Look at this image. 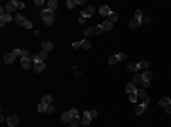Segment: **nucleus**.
Segmentation results:
<instances>
[{"mask_svg":"<svg viewBox=\"0 0 171 127\" xmlns=\"http://www.w3.org/2000/svg\"><path fill=\"white\" fill-rule=\"evenodd\" d=\"M150 80H152V72H150V70H145V72L135 74V76H133V84H135L137 87H139V85H142L145 89L150 85Z\"/></svg>","mask_w":171,"mask_h":127,"instance_id":"1","label":"nucleus"},{"mask_svg":"<svg viewBox=\"0 0 171 127\" xmlns=\"http://www.w3.org/2000/svg\"><path fill=\"white\" fill-rule=\"evenodd\" d=\"M32 65H34V63H32V55L28 53L27 49H21V66L25 70H28V68H32Z\"/></svg>","mask_w":171,"mask_h":127,"instance_id":"2","label":"nucleus"},{"mask_svg":"<svg viewBox=\"0 0 171 127\" xmlns=\"http://www.w3.org/2000/svg\"><path fill=\"white\" fill-rule=\"evenodd\" d=\"M93 118H97V112H95V110H86V112L82 114V118H80V125H82V127H88L89 123H91Z\"/></svg>","mask_w":171,"mask_h":127,"instance_id":"3","label":"nucleus"},{"mask_svg":"<svg viewBox=\"0 0 171 127\" xmlns=\"http://www.w3.org/2000/svg\"><path fill=\"white\" fill-rule=\"evenodd\" d=\"M25 8V4L23 2H17V0H10V2L4 6V11L6 13H11V11H15V10H23Z\"/></svg>","mask_w":171,"mask_h":127,"instance_id":"4","label":"nucleus"},{"mask_svg":"<svg viewBox=\"0 0 171 127\" xmlns=\"http://www.w3.org/2000/svg\"><path fill=\"white\" fill-rule=\"evenodd\" d=\"M148 106H150V99L145 97V99L141 101V104L135 106V114H137V116H142V114L146 112V108H148Z\"/></svg>","mask_w":171,"mask_h":127,"instance_id":"5","label":"nucleus"},{"mask_svg":"<svg viewBox=\"0 0 171 127\" xmlns=\"http://www.w3.org/2000/svg\"><path fill=\"white\" fill-rule=\"evenodd\" d=\"M93 13H95V8H93V6H86L84 10H82V13H80L78 21H80V23H86V19H88V17H91Z\"/></svg>","mask_w":171,"mask_h":127,"instance_id":"6","label":"nucleus"},{"mask_svg":"<svg viewBox=\"0 0 171 127\" xmlns=\"http://www.w3.org/2000/svg\"><path fill=\"white\" fill-rule=\"evenodd\" d=\"M15 57H21V49H14V51H10V53H6L4 55V63H6V65H11V63L15 61Z\"/></svg>","mask_w":171,"mask_h":127,"instance_id":"7","label":"nucleus"},{"mask_svg":"<svg viewBox=\"0 0 171 127\" xmlns=\"http://www.w3.org/2000/svg\"><path fill=\"white\" fill-rule=\"evenodd\" d=\"M15 23H17V25H21L23 29H32V21H28V19L25 17V15H15V19H14Z\"/></svg>","mask_w":171,"mask_h":127,"instance_id":"8","label":"nucleus"},{"mask_svg":"<svg viewBox=\"0 0 171 127\" xmlns=\"http://www.w3.org/2000/svg\"><path fill=\"white\" fill-rule=\"evenodd\" d=\"M40 17H42V21L46 23V25H51V23H53V11L42 10V11H40Z\"/></svg>","mask_w":171,"mask_h":127,"instance_id":"9","label":"nucleus"},{"mask_svg":"<svg viewBox=\"0 0 171 127\" xmlns=\"http://www.w3.org/2000/svg\"><path fill=\"white\" fill-rule=\"evenodd\" d=\"M72 47L74 49H89L91 47V42L86 38V40H80V42H72Z\"/></svg>","mask_w":171,"mask_h":127,"instance_id":"10","label":"nucleus"},{"mask_svg":"<svg viewBox=\"0 0 171 127\" xmlns=\"http://www.w3.org/2000/svg\"><path fill=\"white\" fill-rule=\"evenodd\" d=\"M122 61H125V53H116L108 57V65H116V63H122Z\"/></svg>","mask_w":171,"mask_h":127,"instance_id":"11","label":"nucleus"},{"mask_svg":"<svg viewBox=\"0 0 171 127\" xmlns=\"http://www.w3.org/2000/svg\"><path fill=\"white\" fill-rule=\"evenodd\" d=\"M10 21H11V15L6 13V11H4V6H2V8H0V27H4L6 23H10Z\"/></svg>","mask_w":171,"mask_h":127,"instance_id":"12","label":"nucleus"},{"mask_svg":"<svg viewBox=\"0 0 171 127\" xmlns=\"http://www.w3.org/2000/svg\"><path fill=\"white\" fill-rule=\"evenodd\" d=\"M46 57H48L46 51H38V53L32 55V63H44V61H46Z\"/></svg>","mask_w":171,"mask_h":127,"instance_id":"13","label":"nucleus"},{"mask_svg":"<svg viewBox=\"0 0 171 127\" xmlns=\"http://www.w3.org/2000/svg\"><path fill=\"white\" fill-rule=\"evenodd\" d=\"M137 89H139V87L133 84V82L125 84V93H128V95H137Z\"/></svg>","mask_w":171,"mask_h":127,"instance_id":"14","label":"nucleus"},{"mask_svg":"<svg viewBox=\"0 0 171 127\" xmlns=\"http://www.w3.org/2000/svg\"><path fill=\"white\" fill-rule=\"evenodd\" d=\"M61 121H63V123H71V121H72V112H71V110L61 114Z\"/></svg>","mask_w":171,"mask_h":127,"instance_id":"15","label":"nucleus"},{"mask_svg":"<svg viewBox=\"0 0 171 127\" xmlns=\"http://www.w3.org/2000/svg\"><path fill=\"white\" fill-rule=\"evenodd\" d=\"M76 6H86V2H84V0H68V2H67V8H71V10L76 8Z\"/></svg>","mask_w":171,"mask_h":127,"instance_id":"16","label":"nucleus"},{"mask_svg":"<svg viewBox=\"0 0 171 127\" xmlns=\"http://www.w3.org/2000/svg\"><path fill=\"white\" fill-rule=\"evenodd\" d=\"M145 70H148V61H141V63H137V72H145Z\"/></svg>","mask_w":171,"mask_h":127,"instance_id":"17","label":"nucleus"},{"mask_svg":"<svg viewBox=\"0 0 171 127\" xmlns=\"http://www.w3.org/2000/svg\"><path fill=\"white\" fill-rule=\"evenodd\" d=\"M6 123H8V127H15V125L19 123V118H17V116H10V118L6 120Z\"/></svg>","mask_w":171,"mask_h":127,"instance_id":"18","label":"nucleus"},{"mask_svg":"<svg viewBox=\"0 0 171 127\" xmlns=\"http://www.w3.org/2000/svg\"><path fill=\"white\" fill-rule=\"evenodd\" d=\"M99 13L103 15V17H108L112 11H110V8H108V6H101V8H99Z\"/></svg>","mask_w":171,"mask_h":127,"instance_id":"19","label":"nucleus"},{"mask_svg":"<svg viewBox=\"0 0 171 127\" xmlns=\"http://www.w3.org/2000/svg\"><path fill=\"white\" fill-rule=\"evenodd\" d=\"M32 66H34V72H38V74L46 70V65H44V63H34Z\"/></svg>","mask_w":171,"mask_h":127,"instance_id":"20","label":"nucleus"},{"mask_svg":"<svg viewBox=\"0 0 171 127\" xmlns=\"http://www.w3.org/2000/svg\"><path fill=\"white\" fill-rule=\"evenodd\" d=\"M51 49H53V44H51V42H42V51H46V53H50Z\"/></svg>","mask_w":171,"mask_h":127,"instance_id":"21","label":"nucleus"},{"mask_svg":"<svg viewBox=\"0 0 171 127\" xmlns=\"http://www.w3.org/2000/svg\"><path fill=\"white\" fill-rule=\"evenodd\" d=\"M57 6H59V2H57V0H50V2H48V8H46V10L55 11V10H57Z\"/></svg>","mask_w":171,"mask_h":127,"instance_id":"22","label":"nucleus"},{"mask_svg":"<svg viewBox=\"0 0 171 127\" xmlns=\"http://www.w3.org/2000/svg\"><path fill=\"white\" fill-rule=\"evenodd\" d=\"M145 97H148V95H146V89H145V87H139V89H137V99L142 101Z\"/></svg>","mask_w":171,"mask_h":127,"instance_id":"23","label":"nucleus"},{"mask_svg":"<svg viewBox=\"0 0 171 127\" xmlns=\"http://www.w3.org/2000/svg\"><path fill=\"white\" fill-rule=\"evenodd\" d=\"M101 27H103V30H112L114 23H110V21L107 19V21H103V23H101Z\"/></svg>","mask_w":171,"mask_h":127,"instance_id":"24","label":"nucleus"},{"mask_svg":"<svg viewBox=\"0 0 171 127\" xmlns=\"http://www.w3.org/2000/svg\"><path fill=\"white\" fill-rule=\"evenodd\" d=\"M135 19H137L139 23H142V21H145V13H142L141 10H135Z\"/></svg>","mask_w":171,"mask_h":127,"instance_id":"25","label":"nucleus"},{"mask_svg":"<svg viewBox=\"0 0 171 127\" xmlns=\"http://www.w3.org/2000/svg\"><path fill=\"white\" fill-rule=\"evenodd\" d=\"M125 70H128V72H137V63H128Z\"/></svg>","mask_w":171,"mask_h":127,"instance_id":"26","label":"nucleus"},{"mask_svg":"<svg viewBox=\"0 0 171 127\" xmlns=\"http://www.w3.org/2000/svg\"><path fill=\"white\" fill-rule=\"evenodd\" d=\"M158 104H160V108H165V106H169L171 104V101H169V97H165V99H162L160 102H158Z\"/></svg>","mask_w":171,"mask_h":127,"instance_id":"27","label":"nucleus"},{"mask_svg":"<svg viewBox=\"0 0 171 127\" xmlns=\"http://www.w3.org/2000/svg\"><path fill=\"white\" fill-rule=\"evenodd\" d=\"M118 17H120V15H118V13H116V11H112V13H110V15H108V17H107V19H108V21H110V23H116V21H118Z\"/></svg>","mask_w":171,"mask_h":127,"instance_id":"28","label":"nucleus"},{"mask_svg":"<svg viewBox=\"0 0 171 127\" xmlns=\"http://www.w3.org/2000/svg\"><path fill=\"white\" fill-rule=\"evenodd\" d=\"M84 34H86V36H91V34H95V29H93V27H86Z\"/></svg>","mask_w":171,"mask_h":127,"instance_id":"29","label":"nucleus"},{"mask_svg":"<svg viewBox=\"0 0 171 127\" xmlns=\"http://www.w3.org/2000/svg\"><path fill=\"white\" fill-rule=\"evenodd\" d=\"M51 101H53V97H51V95H44V97H42V101H40V102H46V104H51Z\"/></svg>","mask_w":171,"mask_h":127,"instance_id":"30","label":"nucleus"},{"mask_svg":"<svg viewBox=\"0 0 171 127\" xmlns=\"http://www.w3.org/2000/svg\"><path fill=\"white\" fill-rule=\"evenodd\" d=\"M48 106H50V104H46V102H40V104H38V112H44V114H46V112H48Z\"/></svg>","mask_w":171,"mask_h":127,"instance_id":"31","label":"nucleus"},{"mask_svg":"<svg viewBox=\"0 0 171 127\" xmlns=\"http://www.w3.org/2000/svg\"><path fill=\"white\" fill-rule=\"evenodd\" d=\"M71 112H72V120H74V118H82V116H80V110H78V108H71Z\"/></svg>","mask_w":171,"mask_h":127,"instance_id":"32","label":"nucleus"},{"mask_svg":"<svg viewBox=\"0 0 171 127\" xmlns=\"http://www.w3.org/2000/svg\"><path fill=\"white\" fill-rule=\"evenodd\" d=\"M139 25H141V23L137 21V19H131V21H129V27H131V29H137Z\"/></svg>","mask_w":171,"mask_h":127,"instance_id":"33","label":"nucleus"},{"mask_svg":"<svg viewBox=\"0 0 171 127\" xmlns=\"http://www.w3.org/2000/svg\"><path fill=\"white\" fill-rule=\"evenodd\" d=\"M71 125L72 127H80V118H74V120L71 121Z\"/></svg>","mask_w":171,"mask_h":127,"instance_id":"34","label":"nucleus"},{"mask_svg":"<svg viewBox=\"0 0 171 127\" xmlns=\"http://www.w3.org/2000/svg\"><path fill=\"white\" fill-rule=\"evenodd\" d=\"M93 29H95V34H101V32H103V27H101V25L93 27Z\"/></svg>","mask_w":171,"mask_h":127,"instance_id":"35","label":"nucleus"},{"mask_svg":"<svg viewBox=\"0 0 171 127\" xmlns=\"http://www.w3.org/2000/svg\"><path fill=\"white\" fill-rule=\"evenodd\" d=\"M142 23H146V25H148V23H152V19H150L148 15H145V21H142Z\"/></svg>","mask_w":171,"mask_h":127,"instance_id":"36","label":"nucleus"},{"mask_svg":"<svg viewBox=\"0 0 171 127\" xmlns=\"http://www.w3.org/2000/svg\"><path fill=\"white\" fill-rule=\"evenodd\" d=\"M129 101H131V102H137V95H129Z\"/></svg>","mask_w":171,"mask_h":127,"instance_id":"37","label":"nucleus"},{"mask_svg":"<svg viewBox=\"0 0 171 127\" xmlns=\"http://www.w3.org/2000/svg\"><path fill=\"white\" fill-rule=\"evenodd\" d=\"M72 70H74V74H76V76H80V74H82V72H80V68H78V66H74Z\"/></svg>","mask_w":171,"mask_h":127,"instance_id":"38","label":"nucleus"},{"mask_svg":"<svg viewBox=\"0 0 171 127\" xmlns=\"http://www.w3.org/2000/svg\"><path fill=\"white\" fill-rule=\"evenodd\" d=\"M67 127H72V125H71V123H68V125H67Z\"/></svg>","mask_w":171,"mask_h":127,"instance_id":"39","label":"nucleus"},{"mask_svg":"<svg viewBox=\"0 0 171 127\" xmlns=\"http://www.w3.org/2000/svg\"><path fill=\"white\" fill-rule=\"evenodd\" d=\"M169 101H171V97H169Z\"/></svg>","mask_w":171,"mask_h":127,"instance_id":"40","label":"nucleus"}]
</instances>
